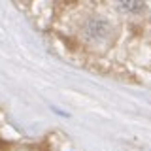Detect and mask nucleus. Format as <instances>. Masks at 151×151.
Wrapping results in <instances>:
<instances>
[{
  "label": "nucleus",
  "mask_w": 151,
  "mask_h": 151,
  "mask_svg": "<svg viewBox=\"0 0 151 151\" xmlns=\"http://www.w3.org/2000/svg\"><path fill=\"white\" fill-rule=\"evenodd\" d=\"M117 4L129 13H140L145 8V0H117Z\"/></svg>",
  "instance_id": "1"
}]
</instances>
